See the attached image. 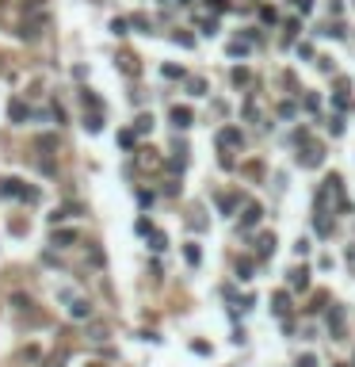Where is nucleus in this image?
Wrapping results in <instances>:
<instances>
[{"mask_svg": "<svg viewBox=\"0 0 355 367\" xmlns=\"http://www.w3.org/2000/svg\"><path fill=\"white\" fill-rule=\"evenodd\" d=\"M61 298H65V314H69L73 322H88V318H92V302H88L84 294H61Z\"/></svg>", "mask_w": 355, "mask_h": 367, "instance_id": "1", "label": "nucleus"}, {"mask_svg": "<svg viewBox=\"0 0 355 367\" xmlns=\"http://www.w3.org/2000/svg\"><path fill=\"white\" fill-rule=\"evenodd\" d=\"M0 195H15V199H27V203H31V199H39V191H35V188H27V184H23V180H0Z\"/></svg>", "mask_w": 355, "mask_h": 367, "instance_id": "2", "label": "nucleus"}, {"mask_svg": "<svg viewBox=\"0 0 355 367\" xmlns=\"http://www.w3.org/2000/svg\"><path fill=\"white\" fill-rule=\"evenodd\" d=\"M260 218H264V206H260V203H248V206H244V218H241V230H252Z\"/></svg>", "mask_w": 355, "mask_h": 367, "instance_id": "3", "label": "nucleus"}, {"mask_svg": "<svg viewBox=\"0 0 355 367\" xmlns=\"http://www.w3.org/2000/svg\"><path fill=\"white\" fill-rule=\"evenodd\" d=\"M218 146H222V149H241V130H233V126H226V130H222V134H218Z\"/></svg>", "mask_w": 355, "mask_h": 367, "instance_id": "4", "label": "nucleus"}, {"mask_svg": "<svg viewBox=\"0 0 355 367\" xmlns=\"http://www.w3.org/2000/svg\"><path fill=\"white\" fill-rule=\"evenodd\" d=\"M256 252L268 260L271 252H275V234H260V241H256Z\"/></svg>", "mask_w": 355, "mask_h": 367, "instance_id": "5", "label": "nucleus"}, {"mask_svg": "<svg viewBox=\"0 0 355 367\" xmlns=\"http://www.w3.org/2000/svg\"><path fill=\"white\" fill-rule=\"evenodd\" d=\"M50 241H54L57 249H69V245H77V234H73V230H57Z\"/></svg>", "mask_w": 355, "mask_h": 367, "instance_id": "6", "label": "nucleus"}, {"mask_svg": "<svg viewBox=\"0 0 355 367\" xmlns=\"http://www.w3.org/2000/svg\"><path fill=\"white\" fill-rule=\"evenodd\" d=\"M27 115H31V111H27V103H23V100H12V103H8V119H15V122H23Z\"/></svg>", "mask_w": 355, "mask_h": 367, "instance_id": "7", "label": "nucleus"}, {"mask_svg": "<svg viewBox=\"0 0 355 367\" xmlns=\"http://www.w3.org/2000/svg\"><path fill=\"white\" fill-rule=\"evenodd\" d=\"M42 27H46V19H27V23H23V39H39Z\"/></svg>", "mask_w": 355, "mask_h": 367, "instance_id": "8", "label": "nucleus"}, {"mask_svg": "<svg viewBox=\"0 0 355 367\" xmlns=\"http://www.w3.org/2000/svg\"><path fill=\"white\" fill-rule=\"evenodd\" d=\"M218 206H222V214H229L241 206V195H218Z\"/></svg>", "mask_w": 355, "mask_h": 367, "instance_id": "9", "label": "nucleus"}, {"mask_svg": "<svg viewBox=\"0 0 355 367\" xmlns=\"http://www.w3.org/2000/svg\"><path fill=\"white\" fill-rule=\"evenodd\" d=\"M172 122L176 126H191V111L187 107H172Z\"/></svg>", "mask_w": 355, "mask_h": 367, "instance_id": "10", "label": "nucleus"}, {"mask_svg": "<svg viewBox=\"0 0 355 367\" xmlns=\"http://www.w3.org/2000/svg\"><path fill=\"white\" fill-rule=\"evenodd\" d=\"M57 146H61V138H57V134H42V138H39V149H46V153H54Z\"/></svg>", "mask_w": 355, "mask_h": 367, "instance_id": "11", "label": "nucleus"}, {"mask_svg": "<svg viewBox=\"0 0 355 367\" xmlns=\"http://www.w3.org/2000/svg\"><path fill=\"white\" fill-rule=\"evenodd\" d=\"M290 283H294V287H306V283H310V272H306V268H294V272H290Z\"/></svg>", "mask_w": 355, "mask_h": 367, "instance_id": "12", "label": "nucleus"}, {"mask_svg": "<svg viewBox=\"0 0 355 367\" xmlns=\"http://www.w3.org/2000/svg\"><path fill=\"white\" fill-rule=\"evenodd\" d=\"M184 256H187V264H199V260H202L199 245H187V249H184Z\"/></svg>", "mask_w": 355, "mask_h": 367, "instance_id": "13", "label": "nucleus"}, {"mask_svg": "<svg viewBox=\"0 0 355 367\" xmlns=\"http://www.w3.org/2000/svg\"><path fill=\"white\" fill-rule=\"evenodd\" d=\"M153 130V115H138V134H149Z\"/></svg>", "mask_w": 355, "mask_h": 367, "instance_id": "14", "label": "nucleus"}, {"mask_svg": "<svg viewBox=\"0 0 355 367\" xmlns=\"http://www.w3.org/2000/svg\"><path fill=\"white\" fill-rule=\"evenodd\" d=\"M275 310H279V314H283V310H290V298H286V291L275 294Z\"/></svg>", "mask_w": 355, "mask_h": 367, "instance_id": "15", "label": "nucleus"}, {"mask_svg": "<svg viewBox=\"0 0 355 367\" xmlns=\"http://www.w3.org/2000/svg\"><path fill=\"white\" fill-rule=\"evenodd\" d=\"M142 164H145V168H157V164H160V161H157V157H153V149H142Z\"/></svg>", "mask_w": 355, "mask_h": 367, "instance_id": "16", "label": "nucleus"}, {"mask_svg": "<svg viewBox=\"0 0 355 367\" xmlns=\"http://www.w3.org/2000/svg\"><path fill=\"white\" fill-rule=\"evenodd\" d=\"M130 23H134V27H138V31H153V23H149V19H145V15H134V19H130Z\"/></svg>", "mask_w": 355, "mask_h": 367, "instance_id": "17", "label": "nucleus"}, {"mask_svg": "<svg viewBox=\"0 0 355 367\" xmlns=\"http://www.w3.org/2000/svg\"><path fill=\"white\" fill-rule=\"evenodd\" d=\"M88 337H92V340H103V337H107V325H92V333H88Z\"/></svg>", "mask_w": 355, "mask_h": 367, "instance_id": "18", "label": "nucleus"}, {"mask_svg": "<svg viewBox=\"0 0 355 367\" xmlns=\"http://www.w3.org/2000/svg\"><path fill=\"white\" fill-rule=\"evenodd\" d=\"M118 146H122V149H130V146H134V134H130V130H122V134H118Z\"/></svg>", "mask_w": 355, "mask_h": 367, "instance_id": "19", "label": "nucleus"}, {"mask_svg": "<svg viewBox=\"0 0 355 367\" xmlns=\"http://www.w3.org/2000/svg\"><path fill=\"white\" fill-rule=\"evenodd\" d=\"M313 8V0H298V12H310Z\"/></svg>", "mask_w": 355, "mask_h": 367, "instance_id": "20", "label": "nucleus"}, {"mask_svg": "<svg viewBox=\"0 0 355 367\" xmlns=\"http://www.w3.org/2000/svg\"><path fill=\"white\" fill-rule=\"evenodd\" d=\"M298 367H313V356H302V360H298Z\"/></svg>", "mask_w": 355, "mask_h": 367, "instance_id": "21", "label": "nucleus"}, {"mask_svg": "<svg viewBox=\"0 0 355 367\" xmlns=\"http://www.w3.org/2000/svg\"><path fill=\"white\" fill-rule=\"evenodd\" d=\"M61 360H65V356H54V360H50V367H61Z\"/></svg>", "mask_w": 355, "mask_h": 367, "instance_id": "22", "label": "nucleus"}, {"mask_svg": "<svg viewBox=\"0 0 355 367\" xmlns=\"http://www.w3.org/2000/svg\"><path fill=\"white\" fill-rule=\"evenodd\" d=\"M88 367H100V364H88Z\"/></svg>", "mask_w": 355, "mask_h": 367, "instance_id": "23", "label": "nucleus"}]
</instances>
